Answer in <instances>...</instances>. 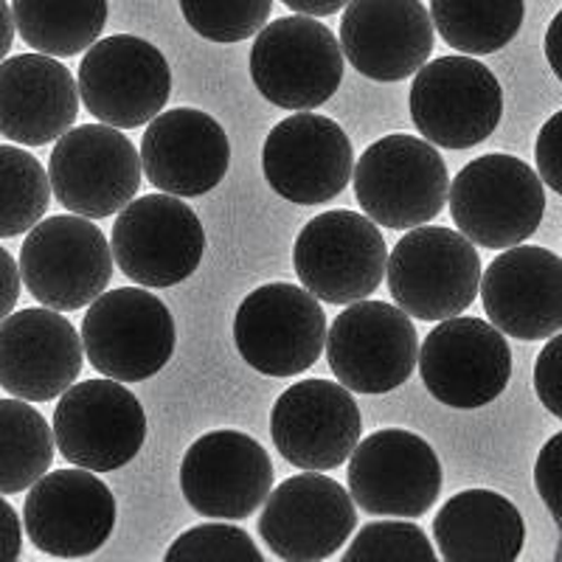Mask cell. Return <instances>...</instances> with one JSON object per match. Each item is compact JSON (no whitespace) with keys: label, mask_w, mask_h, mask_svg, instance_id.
Returning <instances> with one entry per match:
<instances>
[{"label":"cell","mask_w":562,"mask_h":562,"mask_svg":"<svg viewBox=\"0 0 562 562\" xmlns=\"http://www.w3.org/2000/svg\"><path fill=\"white\" fill-rule=\"evenodd\" d=\"M351 183L366 217L391 231H408L439 217L450 175L430 140L391 133L360 155Z\"/></svg>","instance_id":"1"},{"label":"cell","mask_w":562,"mask_h":562,"mask_svg":"<svg viewBox=\"0 0 562 562\" xmlns=\"http://www.w3.org/2000/svg\"><path fill=\"white\" fill-rule=\"evenodd\" d=\"M448 194L453 223L479 248L504 250L520 245L543 223V180L515 155L475 158L456 175Z\"/></svg>","instance_id":"2"},{"label":"cell","mask_w":562,"mask_h":562,"mask_svg":"<svg viewBox=\"0 0 562 562\" xmlns=\"http://www.w3.org/2000/svg\"><path fill=\"white\" fill-rule=\"evenodd\" d=\"M396 307L419 321H445L464 313L479 295L481 256L461 231L416 225L385 262Z\"/></svg>","instance_id":"3"},{"label":"cell","mask_w":562,"mask_h":562,"mask_svg":"<svg viewBox=\"0 0 562 562\" xmlns=\"http://www.w3.org/2000/svg\"><path fill=\"white\" fill-rule=\"evenodd\" d=\"M79 338L99 374L119 383H140L172 360L178 329L158 295L144 288H119L90 301Z\"/></svg>","instance_id":"4"},{"label":"cell","mask_w":562,"mask_h":562,"mask_svg":"<svg viewBox=\"0 0 562 562\" xmlns=\"http://www.w3.org/2000/svg\"><path fill=\"white\" fill-rule=\"evenodd\" d=\"M20 279L48 310L74 313L108 290L113 250L99 225L79 214L45 217L20 248Z\"/></svg>","instance_id":"5"},{"label":"cell","mask_w":562,"mask_h":562,"mask_svg":"<svg viewBox=\"0 0 562 562\" xmlns=\"http://www.w3.org/2000/svg\"><path fill=\"white\" fill-rule=\"evenodd\" d=\"M256 90L281 110H315L344 82V52L333 29L310 14L265 23L250 48Z\"/></svg>","instance_id":"6"},{"label":"cell","mask_w":562,"mask_h":562,"mask_svg":"<svg viewBox=\"0 0 562 562\" xmlns=\"http://www.w3.org/2000/svg\"><path fill=\"white\" fill-rule=\"evenodd\" d=\"M52 434L54 448L68 464L113 473L144 448L147 414L138 396L119 380H88L59 394Z\"/></svg>","instance_id":"7"},{"label":"cell","mask_w":562,"mask_h":562,"mask_svg":"<svg viewBox=\"0 0 562 562\" xmlns=\"http://www.w3.org/2000/svg\"><path fill=\"white\" fill-rule=\"evenodd\" d=\"M389 245L378 223L358 211H324L301 228L293 248L295 276L326 304H351L380 288Z\"/></svg>","instance_id":"8"},{"label":"cell","mask_w":562,"mask_h":562,"mask_svg":"<svg viewBox=\"0 0 562 562\" xmlns=\"http://www.w3.org/2000/svg\"><path fill=\"white\" fill-rule=\"evenodd\" d=\"M110 250L138 288H175L203 262L205 228L192 205L175 194H147L119 211Z\"/></svg>","instance_id":"9"},{"label":"cell","mask_w":562,"mask_h":562,"mask_svg":"<svg viewBox=\"0 0 562 562\" xmlns=\"http://www.w3.org/2000/svg\"><path fill=\"white\" fill-rule=\"evenodd\" d=\"M504 115V90L484 63L439 57L416 70L411 119L434 147L470 149L490 138Z\"/></svg>","instance_id":"10"},{"label":"cell","mask_w":562,"mask_h":562,"mask_svg":"<svg viewBox=\"0 0 562 562\" xmlns=\"http://www.w3.org/2000/svg\"><path fill=\"white\" fill-rule=\"evenodd\" d=\"M326 360L338 383L358 394H389L408 383L419 335L403 310L385 301H351L326 329Z\"/></svg>","instance_id":"11"},{"label":"cell","mask_w":562,"mask_h":562,"mask_svg":"<svg viewBox=\"0 0 562 562\" xmlns=\"http://www.w3.org/2000/svg\"><path fill=\"white\" fill-rule=\"evenodd\" d=\"M57 203L88 220L113 217L140 189V158L133 140L110 124H82L57 138L48 158Z\"/></svg>","instance_id":"12"},{"label":"cell","mask_w":562,"mask_h":562,"mask_svg":"<svg viewBox=\"0 0 562 562\" xmlns=\"http://www.w3.org/2000/svg\"><path fill=\"white\" fill-rule=\"evenodd\" d=\"M82 104L97 122L133 130L153 122L172 97V70L158 45L133 34L97 40L77 77Z\"/></svg>","instance_id":"13"},{"label":"cell","mask_w":562,"mask_h":562,"mask_svg":"<svg viewBox=\"0 0 562 562\" xmlns=\"http://www.w3.org/2000/svg\"><path fill=\"white\" fill-rule=\"evenodd\" d=\"M234 340L245 363L259 374L295 378L324 351L326 315L310 290L270 281L239 304Z\"/></svg>","instance_id":"14"},{"label":"cell","mask_w":562,"mask_h":562,"mask_svg":"<svg viewBox=\"0 0 562 562\" xmlns=\"http://www.w3.org/2000/svg\"><path fill=\"white\" fill-rule=\"evenodd\" d=\"M416 363L430 396L459 411L495 403L512 378V349L504 333L470 315H453L430 329Z\"/></svg>","instance_id":"15"},{"label":"cell","mask_w":562,"mask_h":562,"mask_svg":"<svg viewBox=\"0 0 562 562\" xmlns=\"http://www.w3.org/2000/svg\"><path fill=\"white\" fill-rule=\"evenodd\" d=\"M349 495L380 518H422L441 492V461L422 436L385 428L349 453Z\"/></svg>","instance_id":"16"},{"label":"cell","mask_w":562,"mask_h":562,"mask_svg":"<svg viewBox=\"0 0 562 562\" xmlns=\"http://www.w3.org/2000/svg\"><path fill=\"white\" fill-rule=\"evenodd\" d=\"M351 169L355 149L349 135L326 115L299 110L265 138V180L288 203H329L349 186Z\"/></svg>","instance_id":"17"},{"label":"cell","mask_w":562,"mask_h":562,"mask_svg":"<svg viewBox=\"0 0 562 562\" xmlns=\"http://www.w3.org/2000/svg\"><path fill=\"white\" fill-rule=\"evenodd\" d=\"M355 526L358 506L349 492L310 470L268 492L259 535L279 560L321 562L338 554Z\"/></svg>","instance_id":"18"},{"label":"cell","mask_w":562,"mask_h":562,"mask_svg":"<svg viewBox=\"0 0 562 562\" xmlns=\"http://www.w3.org/2000/svg\"><path fill=\"white\" fill-rule=\"evenodd\" d=\"M273 475V461L254 436L211 430L186 450L180 490L203 518L243 520L265 504Z\"/></svg>","instance_id":"19"},{"label":"cell","mask_w":562,"mask_h":562,"mask_svg":"<svg viewBox=\"0 0 562 562\" xmlns=\"http://www.w3.org/2000/svg\"><path fill=\"white\" fill-rule=\"evenodd\" d=\"M23 526L34 549L52 557H90L115 529V498L90 470H57L29 486Z\"/></svg>","instance_id":"20"},{"label":"cell","mask_w":562,"mask_h":562,"mask_svg":"<svg viewBox=\"0 0 562 562\" xmlns=\"http://www.w3.org/2000/svg\"><path fill=\"white\" fill-rule=\"evenodd\" d=\"M273 445L299 470L326 473L344 464L363 434V416L349 389L329 380H304L276 400Z\"/></svg>","instance_id":"21"},{"label":"cell","mask_w":562,"mask_h":562,"mask_svg":"<svg viewBox=\"0 0 562 562\" xmlns=\"http://www.w3.org/2000/svg\"><path fill=\"white\" fill-rule=\"evenodd\" d=\"M479 293L495 329L546 340L562 329V259L540 245H512L481 270Z\"/></svg>","instance_id":"22"},{"label":"cell","mask_w":562,"mask_h":562,"mask_svg":"<svg viewBox=\"0 0 562 562\" xmlns=\"http://www.w3.org/2000/svg\"><path fill=\"white\" fill-rule=\"evenodd\" d=\"M82 363V338L57 310L29 307L0 321V389L18 400H57L77 383Z\"/></svg>","instance_id":"23"},{"label":"cell","mask_w":562,"mask_h":562,"mask_svg":"<svg viewBox=\"0 0 562 562\" xmlns=\"http://www.w3.org/2000/svg\"><path fill=\"white\" fill-rule=\"evenodd\" d=\"M340 20L344 59L374 82H403L434 54V23L422 0H349Z\"/></svg>","instance_id":"24"},{"label":"cell","mask_w":562,"mask_h":562,"mask_svg":"<svg viewBox=\"0 0 562 562\" xmlns=\"http://www.w3.org/2000/svg\"><path fill=\"white\" fill-rule=\"evenodd\" d=\"M140 138V175L158 192L200 198L217 189L231 167V140L223 124L198 108L160 110Z\"/></svg>","instance_id":"25"},{"label":"cell","mask_w":562,"mask_h":562,"mask_svg":"<svg viewBox=\"0 0 562 562\" xmlns=\"http://www.w3.org/2000/svg\"><path fill=\"white\" fill-rule=\"evenodd\" d=\"M79 90L70 70L48 54H18L0 63V135L45 147L77 124Z\"/></svg>","instance_id":"26"},{"label":"cell","mask_w":562,"mask_h":562,"mask_svg":"<svg viewBox=\"0 0 562 562\" xmlns=\"http://www.w3.org/2000/svg\"><path fill=\"white\" fill-rule=\"evenodd\" d=\"M434 540L448 562H512L526 546V524L501 492L464 490L434 518Z\"/></svg>","instance_id":"27"},{"label":"cell","mask_w":562,"mask_h":562,"mask_svg":"<svg viewBox=\"0 0 562 562\" xmlns=\"http://www.w3.org/2000/svg\"><path fill=\"white\" fill-rule=\"evenodd\" d=\"M23 43L48 57H77L102 37L108 0H12Z\"/></svg>","instance_id":"28"},{"label":"cell","mask_w":562,"mask_h":562,"mask_svg":"<svg viewBox=\"0 0 562 562\" xmlns=\"http://www.w3.org/2000/svg\"><path fill=\"white\" fill-rule=\"evenodd\" d=\"M526 0H430V23L461 54L486 57L518 37Z\"/></svg>","instance_id":"29"},{"label":"cell","mask_w":562,"mask_h":562,"mask_svg":"<svg viewBox=\"0 0 562 562\" xmlns=\"http://www.w3.org/2000/svg\"><path fill=\"white\" fill-rule=\"evenodd\" d=\"M54 434L26 400H0V495L29 490L54 464Z\"/></svg>","instance_id":"30"},{"label":"cell","mask_w":562,"mask_h":562,"mask_svg":"<svg viewBox=\"0 0 562 562\" xmlns=\"http://www.w3.org/2000/svg\"><path fill=\"white\" fill-rule=\"evenodd\" d=\"M52 183L32 153L0 144V239L26 234L45 217Z\"/></svg>","instance_id":"31"},{"label":"cell","mask_w":562,"mask_h":562,"mask_svg":"<svg viewBox=\"0 0 562 562\" xmlns=\"http://www.w3.org/2000/svg\"><path fill=\"white\" fill-rule=\"evenodd\" d=\"M186 23L211 43H243L270 20L273 0H178Z\"/></svg>","instance_id":"32"},{"label":"cell","mask_w":562,"mask_h":562,"mask_svg":"<svg viewBox=\"0 0 562 562\" xmlns=\"http://www.w3.org/2000/svg\"><path fill=\"white\" fill-rule=\"evenodd\" d=\"M436 551L428 535L405 520H380L355 535L344 562H434Z\"/></svg>","instance_id":"33"},{"label":"cell","mask_w":562,"mask_h":562,"mask_svg":"<svg viewBox=\"0 0 562 562\" xmlns=\"http://www.w3.org/2000/svg\"><path fill=\"white\" fill-rule=\"evenodd\" d=\"M167 562H262L265 554L245 529L234 524H203L169 546Z\"/></svg>","instance_id":"34"},{"label":"cell","mask_w":562,"mask_h":562,"mask_svg":"<svg viewBox=\"0 0 562 562\" xmlns=\"http://www.w3.org/2000/svg\"><path fill=\"white\" fill-rule=\"evenodd\" d=\"M560 335V333H557ZM551 335L546 338L549 344L543 346V351L537 355L535 363V391L540 405H546L551 416H562V403H560V338Z\"/></svg>","instance_id":"35"},{"label":"cell","mask_w":562,"mask_h":562,"mask_svg":"<svg viewBox=\"0 0 562 562\" xmlns=\"http://www.w3.org/2000/svg\"><path fill=\"white\" fill-rule=\"evenodd\" d=\"M560 450H562V434L551 436L546 441V448L540 450L535 464V486L540 492L543 504L549 506L551 518L560 526Z\"/></svg>","instance_id":"36"},{"label":"cell","mask_w":562,"mask_h":562,"mask_svg":"<svg viewBox=\"0 0 562 562\" xmlns=\"http://www.w3.org/2000/svg\"><path fill=\"white\" fill-rule=\"evenodd\" d=\"M557 130H560V113H554L549 122L540 127L535 144V160L537 169H540V180L543 186H549L551 192H562L560 172H557Z\"/></svg>","instance_id":"37"},{"label":"cell","mask_w":562,"mask_h":562,"mask_svg":"<svg viewBox=\"0 0 562 562\" xmlns=\"http://www.w3.org/2000/svg\"><path fill=\"white\" fill-rule=\"evenodd\" d=\"M23 551V526L7 498H0V560H18Z\"/></svg>","instance_id":"38"},{"label":"cell","mask_w":562,"mask_h":562,"mask_svg":"<svg viewBox=\"0 0 562 562\" xmlns=\"http://www.w3.org/2000/svg\"><path fill=\"white\" fill-rule=\"evenodd\" d=\"M20 299V268L7 248H0V321L7 318Z\"/></svg>","instance_id":"39"},{"label":"cell","mask_w":562,"mask_h":562,"mask_svg":"<svg viewBox=\"0 0 562 562\" xmlns=\"http://www.w3.org/2000/svg\"><path fill=\"white\" fill-rule=\"evenodd\" d=\"M284 7L293 9L295 14H310V18H329L338 14L349 0H281Z\"/></svg>","instance_id":"40"},{"label":"cell","mask_w":562,"mask_h":562,"mask_svg":"<svg viewBox=\"0 0 562 562\" xmlns=\"http://www.w3.org/2000/svg\"><path fill=\"white\" fill-rule=\"evenodd\" d=\"M14 43V20H12V7L7 0H0V63L9 57Z\"/></svg>","instance_id":"41"},{"label":"cell","mask_w":562,"mask_h":562,"mask_svg":"<svg viewBox=\"0 0 562 562\" xmlns=\"http://www.w3.org/2000/svg\"><path fill=\"white\" fill-rule=\"evenodd\" d=\"M560 23H562V14H554V20H551V26H549V34H546V57H549V65L557 77L562 74L560 59H557V32H560Z\"/></svg>","instance_id":"42"}]
</instances>
